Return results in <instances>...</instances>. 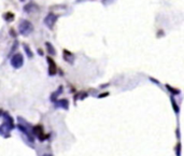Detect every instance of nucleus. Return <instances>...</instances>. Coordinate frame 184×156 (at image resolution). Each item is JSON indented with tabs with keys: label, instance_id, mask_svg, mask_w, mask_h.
Returning a JSON list of instances; mask_svg holds the SVG:
<instances>
[{
	"label": "nucleus",
	"instance_id": "nucleus-2",
	"mask_svg": "<svg viewBox=\"0 0 184 156\" xmlns=\"http://www.w3.org/2000/svg\"><path fill=\"white\" fill-rule=\"evenodd\" d=\"M24 64V58H23V55L20 53H16L12 56L11 58V65L14 67L15 69H18L20 68Z\"/></svg>",
	"mask_w": 184,
	"mask_h": 156
},
{
	"label": "nucleus",
	"instance_id": "nucleus-9",
	"mask_svg": "<svg viewBox=\"0 0 184 156\" xmlns=\"http://www.w3.org/2000/svg\"><path fill=\"white\" fill-rule=\"evenodd\" d=\"M24 48H25V51H26V53H27V55H28V57H33V52H31V50H30V48L27 45V44H24Z\"/></svg>",
	"mask_w": 184,
	"mask_h": 156
},
{
	"label": "nucleus",
	"instance_id": "nucleus-4",
	"mask_svg": "<svg viewBox=\"0 0 184 156\" xmlns=\"http://www.w3.org/2000/svg\"><path fill=\"white\" fill-rule=\"evenodd\" d=\"M33 133H35L36 136L38 137L41 141H43L44 139H46V135L44 133V130H43V127L41 125H38V126H35L33 127Z\"/></svg>",
	"mask_w": 184,
	"mask_h": 156
},
{
	"label": "nucleus",
	"instance_id": "nucleus-11",
	"mask_svg": "<svg viewBox=\"0 0 184 156\" xmlns=\"http://www.w3.org/2000/svg\"><path fill=\"white\" fill-rule=\"evenodd\" d=\"M171 102H172V106H173L174 111H176V113H178V112H179V107H178V105H176V103L174 102V99H173V98H171Z\"/></svg>",
	"mask_w": 184,
	"mask_h": 156
},
{
	"label": "nucleus",
	"instance_id": "nucleus-3",
	"mask_svg": "<svg viewBox=\"0 0 184 156\" xmlns=\"http://www.w3.org/2000/svg\"><path fill=\"white\" fill-rule=\"evenodd\" d=\"M56 20H57V16L55 15V14H53V13H50L48 15H46V17L44 18V24H45V26L48 28H50V29H53L54 25H55Z\"/></svg>",
	"mask_w": 184,
	"mask_h": 156
},
{
	"label": "nucleus",
	"instance_id": "nucleus-6",
	"mask_svg": "<svg viewBox=\"0 0 184 156\" xmlns=\"http://www.w3.org/2000/svg\"><path fill=\"white\" fill-rule=\"evenodd\" d=\"M64 58H65V59H66L67 61H69L70 64H72V61H73V55L70 53V52H68L67 50L64 51Z\"/></svg>",
	"mask_w": 184,
	"mask_h": 156
},
{
	"label": "nucleus",
	"instance_id": "nucleus-14",
	"mask_svg": "<svg viewBox=\"0 0 184 156\" xmlns=\"http://www.w3.org/2000/svg\"><path fill=\"white\" fill-rule=\"evenodd\" d=\"M43 156H52V155H43Z\"/></svg>",
	"mask_w": 184,
	"mask_h": 156
},
{
	"label": "nucleus",
	"instance_id": "nucleus-7",
	"mask_svg": "<svg viewBox=\"0 0 184 156\" xmlns=\"http://www.w3.org/2000/svg\"><path fill=\"white\" fill-rule=\"evenodd\" d=\"M57 106L61 107V108H65V109H68L69 107V102L67 99H61V100H59L57 102Z\"/></svg>",
	"mask_w": 184,
	"mask_h": 156
},
{
	"label": "nucleus",
	"instance_id": "nucleus-10",
	"mask_svg": "<svg viewBox=\"0 0 184 156\" xmlns=\"http://www.w3.org/2000/svg\"><path fill=\"white\" fill-rule=\"evenodd\" d=\"M5 18L7 20H14V14L13 13H7L5 15Z\"/></svg>",
	"mask_w": 184,
	"mask_h": 156
},
{
	"label": "nucleus",
	"instance_id": "nucleus-8",
	"mask_svg": "<svg viewBox=\"0 0 184 156\" xmlns=\"http://www.w3.org/2000/svg\"><path fill=\"white\" fill-rule=\"evenodd\" d=\"M45 45H46V48H48V53H50L51 55H55L56 51H55V48H53V45H52L50 42H46Z\"/></svg>",
	"mask_w": 184,
	"mask_h": 156
},
{
	"label": "nucleus",
	"instance_id": "nucleus-1",
	"mask_svg": "<svg viewBox=\"0 0 184 156\" xmlns=\"http://www.w3.org/2000/svg\"><path fill=\"white\" fill-rule=\"evenodd\" d=\"M18 29H20V35L28 36V35H30V33L33 31V26L29 20H22L20 22V25H18Z\"/></svg>",
	"mask_w": 184,
	"mask_h": 156
},
{
	"label": "nucleus",
	"instance_id": "nucleus-5",
	"mask_svg": "<svg viewBox=\"0 0 184 156\" xmlns=\"http://www.w3.org/2000/svg\"><path fill=\"white\" fill-rule=\"evenodd\" d=\"M46 61H48V74L50 76H55L56 73V64L51 57H46Z\"/></svg>",
	"mask_w": 184,
	"mask_h": 156
},
{
	"label": "nucleus",
	"instance_id": "nucleus-13",
	"mask_svg": "<svg viewBox=\"0 0 184 156\" xmlns=\"http://www.w3.org/2000/svg\"><path fill=\"white\" fill-rule=\"evenodd\" d=\"M180 144H178V150H176V151H178V156H180Z\"/></svg>",
	"mask_w": 184,
	"mask_h": 156
},
{
	"label": "nucleus",
	"instance_id": "nucleus-12",
	"mask_svg": "<svg viewBox=\"0 0 184 156\" xmlns=\"http://www.w3.org/2000/svg\"><path fill=\"white\" fill-rule=\"evenodd\" d=\"M167 88H169V91L172 92V93H173V94H180V91H179V89H174V88L170 87V86H169V85H167Z\"/></svg>",
	"mask_w": 184,
	"mask_h": 156
},
{
	"label": "nucleus",
	"instance_id": "nucleus-15",
	"mask_svg": "<svg viewBox=\"0 0 184 156\" xmlns=\"http://www.w3.org/2000/svg\"><path fill=\"white\" fill-rule=\"evenodd\" d=\"M20 1H24V0H20Z\"/></svg>",
	"mask_w": 184,
	"mask_h": 156
}]
</instances>
